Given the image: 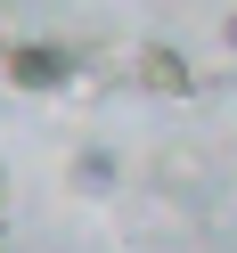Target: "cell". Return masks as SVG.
<instances>
[{
    "label": "cell",
    "mask_w": 237,
    "mask_h": 253,
    "mask_svg": "<svg viewBox=\"0 0 237 253\" xmlns=\"http://www.w3.org/2000/svg\"><path fill=\"white\" fill-rule=\"evenodd\" d=\"M0 253H8V229H0Z\"/></svg>",
    "instance_id": "obj_7"
},
{
    "label": "cell",
    "mask_w": 237,
    "mask_h": 253,
    "mask_svg": "<svg viewBox=\"0 0 237 253\" xmlns=\"http://www.w3.org/2000/svg\"><path fill=\"white\" fill-rule=\"evenodd\" d=\"M221 41H229V57H237V8H229V17H221Z\"/></svg>",
    "instance_id": "obj_4"
},
{
    "label": "cell",
    "mask_w": 237,
    "mask_h": 253,
    "mask_svg": "<svg viewBox=\"0 0 237 253\" xmlns=\"http://www.w3.org/2000/svg\"><path fill=\"white\" fill-rule=\"evenodd\" d=\"M0 90H8V41H0Z\"/></svg>",
    "instance_id": "obj_6"
},
{
    "label": "cell",
    "mask_w": 237,
    "mask_h": 253,
    "mask_svg": "<svg viewBox=\"0 0 237 253\" xmlns=\"http://www.w3.org/2000/svg\"><path fill=\"white\" fill-rule=\"evenodd\" d=\"M74 66H82V49L74 41H8V90L17 98H66L74 90Z\"/></svg>",
    "instance_id": "obj_1"
},
{
    "label": "cell",
    "mask_w": 237,
    "mask_h": 253,
    "mask_svg": "<svg viewBox=\"0 0 237 253\" xmlns=\"http://www.w3.org/2000/svg\"><path fill=\"white\" fill-rule=\"evenodd\" d=\"M131 90L172 98V106H180V98H196V66H188V49H180V41H164V33H155V41H139V49H131Z\"/></svg>",
    "instance_id": "obj_2"
},
{
    "label": "cell",
    "mask_w": 237,
    "mask_h": 253,
    "mask_svg": "<svg viewBox=\"0 0 237 253\" xmlns=\"http://www.w3.org/2000/svg\"><path fill=\"white\" fill-rule=\"evenodd\" d=\"M66 188H74V196H115V188H123V155L106 147V139L74 147L66 155Z\"/></svg>",
    "instance_id": "obj_3"
},
{
    "label": "cell",
    "mask_w": 237,
    "mask_h": 253,
    "mask_svg": "<svg viewBox=\"0 0 237 253\" xmlns=\"http://www.w3.org/2000/svg\"><path fill=\"white\" fill-rule=\"evenodd\" d=\"M0 229H8V171H0Z\"/></svg>",
    "instance_id": "obj_5"
}]
</instances>
